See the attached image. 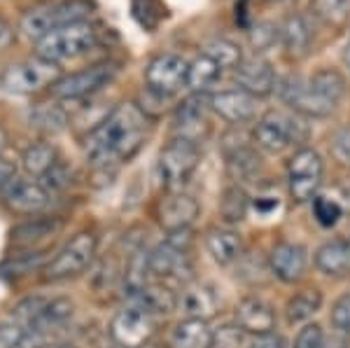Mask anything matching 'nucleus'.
I'll list each match as a JSON object with an SVG mask.
<instances>
[{"mask_svg":"<svg viewBox=\"0 0 350 348\" xmlns=\"http://www.w3.org/2000/svg\"><path fill=\"white\" fill-rule=\"evenodd\" d=\"M56 166V148L49 143H38L24 152V168L31 176H44Z\"/></svg>","mask_w":350,"mask_h":348,"instance_id":"7c9ffc66","label":"nucleus"},{"mask_svg":"<svg viewBox=\"0 0 350 348\" xmlns=\"http://www.w3.org/2000/svg\"><path fill=\"white\" fill-rule=\"evenodd\" d=\"M332 325L343 334H350V293L338 297L332 306Z\"/></svg>","mask_w":350,"mask_h":348,"instance_id":"a19ab883","label":"nucleus"},{"mask_svg":"<svg viewBox=\"0 0 350 348\" xmlns=\"http://www.w3.org/2000/svg\"><path fill=\"white\" fill-rule=\"evenodd\" d=\"M332 155L336 157V161L350 166V124H343L332 136Z\"/></svg>","mask_w":350,"mask_h":348,"instance_id":"79ce46f5","label":"nucleus"},{"mask_svg":"<svg viewBox=\"0 0 350 348\" xmlns=\"http://www.w3.org/2000/svg\"><path fill=\"white\" fill-rule=\"evenodd\" d=\"M280 98H283L285 105H290L297 115H304V117H327L336 108V103L320 96V94L310 87V82L301 80V77H287V80L280 84Z\"/></svg>","mask_w":350,"mask_h":348,"instance_id":"f8f14e48","label":"nucleus"},{"mask_svg":"<svg viewBox=\"0 0 350 348\" xmlns=\"http://www.w3.org/2000/svg\"><path fill=\"white\" fill-rule=\"evenodd\" d=\"M40 348H75V346H72V344H44Z\"/></svg>","mask_w":350,"mask_h":348,"instance_id":"3c124183","label":"nucleus"},{"mask_svg":"<svg viewBox=\"0 0 350 348\" xmlns=\"http://www.w3.org/2000/svg\"><path fill=\"white\" fill-rule=\"evenodd\" d=\"M255 3H273V0H255Z\"/></svg>","mask_w":350,"mask_h":348,"instance_id":"5fc2aeb1","label":"nucleus"},{"mask_svg":"<svg viewBox=\"0 0 350 348\" xmlns=\"http://www.w3.org/2000/svg\"><path fill=\"white\" fill-rule=\"evenodd\" d=\"M59 80H61L59 66L36 56V59L8 66L3 70V75H0V87L10 94L26 96V94H36L44 87H54Z\"/></svg>","mask_w":350,"mask_h":348,"instance_id":"20e7f679","label":"nucleus"},{"mask_svg":"<svg viewBox=\"0 0 350 348\" xmlns=\"http://www.w3.org/2000/svg\"><path fill=\"white\" fill-rule=\"evenodd\" d=\"M315 267L332 278L350 276V241L334 239L320 245L315 252Z\"/></svg>","mask_w":350,"mask_h":348,"instance_id":"412c9836","label":"nucleus"},{"mask_svg":"<svg viewBox=\"0 0 350 348\" xmlns=\"http://www.w3.org/2000/svg\"><path fill=\"white\" fill-rule=\"evenodd\" d=\"M42 178H44V185H47V187H52V189H64V187H68V183H70L68 168L64 164H59V161H56V166L49 168Z\"/></svg>","mask_w":350,"mask_h":348,"instance_id":"c03bdc74","label":"nucleus"},{"mask_svg":"<svg viewBox=\"0 0 350 348\" xmlns=\"http://www.w3.org/2000/svg\"><path fill=\"white\" fill-rule=\"evenodd\" d=\"M98 40V31L89 21H75V24L61 26L56 31L47 33L42 40H38L36 56L49 61V64H64V61L77 59L94 49Z\"/></svg>","mask_w":350,"mask_h":348,"instance_id":"f03ea898","label":"nucleus"},{"mask_svg":"<svg viewBox=\"0 0 350 348\" xmlns=\"http://www.w3.org/2000/svg\"><path fill=\"white\" fill-rule=\"evenodd\" d=\"M157 330V313L143 304L122 308L110 323V334L122 348H140L148 344Z\"/></svg>","mask_w":350,"mask_h":348,"instance_id":"0eeeda50","label":"nucleus"},{"mask_svg":"<svg viewBox=\"0 0 350 348\" xmlns=\"http://www.w3.org/2000/svg\"><path fill=\"white\" fill-rule=\"evenodd\" d=\"M148 273L159 278L161 283H183L187 285L191 276V265L185 250L173 248L171 243H163L148 255Z\"/></svg>","mask_w":350,"mask_h":348,"instance_id":"ddd939ff","label":"nucleus"},{"mask_svg":"<svg viewBox=\"0 0 350 348\" xmlns=\"http://www.w3.org/2000/svg\"><path fill=\"white\" fill-rule=\"evenodd\" d=\"M208 103H211V101H208ZM208 103H206V98H203V94H194V96H189L178 108V120H175V124L183 131V138L194 140V133L191 131H201V126L206 124Z\"/></svg>","mask_w":350,"mask_h":348,"instance_id":"393cba45","label":"nucleus"},{"mask_svg":"<svg viewBox=\"0 0 350 348\" xmlns=\"http://www.w3.org/2000/svg\"><path fill=\"white\" fill-rule=\"evenodd\" d=\"M211 108L231 124H243L255 117L257 98L243 89H229V92H219L211 98Z\"/></svg>","mask_w":350,"mask_h":348,"instance_id":"f3484780","label":"nucleus"},{"mask_svg":"<svg viewBox=\"0 0 350 348\" xmlns=\"http://www.w3.org/2000/svg\"><path fill=\"white\" fill-rule=\"evenodd\" d=\"M148 131V115L135 103L117 105L87 136V159L96 166H108L133 157Z\"/></svg>","mask_w":350,"mask_h":348,"instance_id":"f257e3e1","label":"nucleus"},{"mask_svg":"<svg viewBox=\"0 0 350 348\" xmlns=\"http://www.w3.org/2000/svg\"><path fill=\"white\" fill-rule=\"evenodd\" d=\"M219 77H222V68H219V66L208 54H201L189 64L187 87L194 94H203L206 89H211Z\"/></svg>","mask_w":350,"mask_h":348,"instance_id":"a878e982","label":"nucleus"},{"mask_svg":"<svg viewBox=\"0 0 350 348\" xmlns=\"http://www.w3.org/2000/svg\"><path fill=\"white\" fill-rule=\"evenodd\" d=\"M247 209H250V199L241 187L224 189L222 201H219V215L227 224H239L245 220Z\"/></svg>","mask_w":350,"mask_h":348,"instance_id":"c756f323","label":"nucleus"},{"mask_svg":"<svg viewBox=\"0 0 350 348\" xmlns=\"http://www.w3.org/2000/svg\"><path fill=\"white\" fill-rule=\"evenodd\" d=\"M117 75V66L115 64H96L92 68H84L80 72H72V75L61 77L59 82L52 87L56 98L64 101H77L84 96H92L98 89H103L105 84L112 82V77Z\"/></svg>","mask_w":350,"mask_h":348,"instance_id":"9b49d317","label":"nucleus"},{"mask_svg":"<svg viewBox=\"0 0 350 348\" xmlns=\"http://www.w3.org/2000/svg\"><path fill=\"white\" fill-rule=\"evenodd\" d=\"M189 64L178 54H159L145 68V82L152 94L159 98L173 96L187 84Z\"/></svg>","mask_w":350,"mask_h":348,"instance_id":"9d476101","label":"nucleus"},{"mask_svg":"<svg viewBox=\"0 0 350 348\" xmlns=\"http://www.w3.org/2000/svg\"><path fill=\"white\" fill-rule=\"evenodd\" d=\"M49 192L38 183L16 180L5 192V206L12 213H21V215H33L47 209Z\"/></svg>","mask_w":350,"mask_h":348,"instance_id":"a211bd4d","label":"nucleus"},{"mask_svg":"<svg viewBox=\"0 0 350 348\" xmlns=\"http://www.w3.org/2000/svg\"><path fill=\"white\" fill-rule=\"evenodd\" d=\"M31 126L47 133H56L66 126V115L54 105H40V108L31 112Z\"/></svg>","mask_w":350,"mask_h":348,"instance_id":"72a5a7b5","label":"nucleus"},{"mask_svg":"<svg viewBox=\"0 0 350 348\" xmlns=\"http://www.w3.org/2000/svg\"><path fill=\"white\" fill-rule=\"evenodd\" d=\"M44 255H47L44 250H36V252H28V255H19V257H14V260H10L8 265H3V271H12V276H14V273H16V276H24V273H28L31 269L42 265Z\"/></svg>","mask_w":350,"mask_h":348,"instance_id":"4c0bfd02","label":"nucleus"},{"mask_svg":"<svg viewBox=\"0 0 350 348\" xmlns=\"http://www.w3.org/2000/svg\"><path fill=\"white\" fill-rule=\"evenodd\" d=\"M295 348H325V332L318 323H308L297 334Z\"/></svg>","mask_w":350,"mask_h":348,"instance_id":"ea45409f","label":"nucleus"},{"mask_svg":"<svg viewBox=\"0 0 350 348\" xmlns=\"http://www.w3.org/2000/svg\"><path fill=\"white\" fill-rule=\"evenodd\" d=\"M14 42V31L5 19H0V49H8Z\"/></svg>","mask_w":350,"mask_h":348,"instance_id":"de8ad7c7","label":"nucleus"},{"mask_svg":"<svg viewBox=\"0 0 350 348\" xmlns=\"http://www.w3.org/2000/svg\"><path fill=\"white\" fill-rule=\"evenodd\" d=\"M26 334L28 330L16 323L14 318L0 323V348H21L26 341Z\"/></svg>","mask_w":350,"mask_h":348,"instance_id":"e433bc0d","label":"nucleus"},{"mask_svg":"<svg viewBox=\"0 0 350 348\" xmlns=\"http://www.w3.org/2000/svg\"><path fill=\"white\" fill-rule=\"evenodd\" d=\"M3 148H5V131L0 129V150H3Z\"/></svg>","mask_w":350,"mask_h":348,"instance_id":"864d4df0","label":"nucleus"},{"mask_svg":"<svg viewBox=\"0 0 350 348\" xmlns=\"http://www.w3.org/2000/svg\"><path fill=\"white\" fill-rule=\"evenodd\" d=\"M173 348H211L213 330L208 327V321L199 318H185L183 323L175 325L171 334Z\"/></svg>","mask_w":350,"mask_h":348,"instance_id":"5701e85b","label":"nucleus"},{"mask_svg":"<svg viewBox=\"0 0 350 348\" xmlns=\"http://www.w3.org/2000/svg\"><path fill=\"white\" fill-rule=\"evenodd\" d=\"M241 344H243V330L239 325H236V327L224 325L219 332H213L211 348H241Z\"/></svg>","mask_w":350,"mask_h":348,"instance_id":"37998d69","label":"nucleus"},{"mask_svg":"<svg viewBox=\"0 0 350 348\" xmlns=\"http://www.w3.org/2000/svg\"><path fill=\"white\" fill-rule=\"evenodd\" d=\"M61 229L59 220H33L12 229V241L16 245H36L40 241L54 237Z\"/></svg>","mask_w":350,"mask_h":348,"instance_id":"cd10ccee","label":"nucleus"},{"mask_svg":"<svg viewBox=\"0 0 350 348\" xmlns=\"http://www.w3.org/2000/svg\"><path fill=\"white\" fill-rule=\"evenodd\" d=\"M275 40H280V33L273 24H257L255 28H250V42L255 52H264L271 44H275Z\"/></svg>","mask_w":350,"mask_h":348,"instance_id":"58836bf2","label":"nucleus"},{"mask_svg":"<svg viewBox=\"0 0 350 348\" xmlns=\"http://www.w3.org/2000/svg\"><path fill=\"white\" fill-rule=\"evenodd\" d=\"M271 271L283 283H297L304 278L308 265V252L299 243H278L271 250Z\"/></svg>","mask_w":350,"mask_h":348,"instance_id":"2eb2a0df","label":"nucleus"},{"mask_svg":"<svg viewBox=\"0 0 350 348\" xmlns=\"http://www.w3.org/2000/svg\"><path fill=\"white\" fill-rule=\"evenodd\" d=\"M255 209H257L259 213H264V215H267V213L278 209V201H275V199H269V196H264V199H257V201H255Z\"/></svg>","mask_w":350,"mask_h":348,"instance_id":"09e8293b","label":"nucleus"},{"mask_svg":"<svg viewBox=\"0 0 350 348\" xmlns=\"http://www.w3.org/2000/svg\"><path fill=\"white\" fill-rule=\"evenodd\" d=\"M14 173H16V168H14L12 161H8V159H3V157H0V189H3L5 185L12 183Z\"/></svg>","mask_w":350,"mask_h":348,"instance_id":"49530a36","label":"nucleus"},{"mask_svg":"<svg viewBox=\"0 0 350 348\" xmlns=\"http://www.w3.org/2000/svg\"><path fill=\"white\" fill-rule=\"evenodd\" d=\"M308 8L325 26H343L348 19L350 3L348 0H310Z\"/></svg>","mask_w":350,"mask_h":348,"instance_id":"2f4dec72","label":"nucleus"},{"mask_svg":"<svg viewBox=\"0 0 350 348\" xmlns=\"http://www.w3.org/2000/svg\"><path fill=\"white\" fill-rule=\"evenodd\" d=\"M199 159H201V150H199V145H196V140H189L183 136L171 140L159 157L161 185L166 189H171V192L183 187L191 178V173L196 171Z\"/></svg>","mask_w":350,"mask_h":348,"instance_id":"423d86ee","label":"nucleus"},{"mask_svg":"<svg viewBox=\"0 0 350 348\" xmlns=\"http://www.w3.org/2000/svg\"><path fill=\"white\" fill-rule=\"evenodd\" d=\"M323 157L313 148L297 150L290 164H287V180H290L292 199L299 201V204L315 199V192H318L320 183H323Z\"/></svg>","mask_w":350,"mask_h":348,"instance_id":"6e6552de","label":"nucleus"},{"mask_svg":"<svg viewBox=\"0 0 350 348\" xmlns=\"http://www.w3.org/2000/svg\"><path fill=\"white\" fill-rule=\"evenodd\" d=\"M341 196L346 199V204H348V209H350V183H348V185H343V187H341Z\"/></svg>","mask_w":350,"mask_h":348,"instance_id":"8fccbe9b","label":"nucleus"},{"mask_svg":"<svg viewBox=\"0 0 350 348\" xmlns=\"http://www.w3.org/2000/svg\"><path fill=\"white\" fill-rule=\"evenodd\" d=\"M92 5L87 0H54V3H44L40 8H33L21 16V31L31 40H42L47 33L56 31L61 26L84 21L89 14Z\"/></svg>","mask_w":350,"mask_h":348,"instance_id":"7ed1b4c3","label":"nucleus"},{"mask_svg":"<svg viewBox=\"0 0 350 348\" xmlns=\"http://www.w3.org/2000/svg\"><path fill=\"white\" fill-rule=\"evenodd\" d=\"M308 136V129L299 117L285 115V112L271 110L255 126V143L267 152H283L290 145L304 143Z\"/></svg>","mask_w":350,"mask_h":348,"instance_id":"39448f33","label":"nucleus"},{"mask_svg":"<svg viewBox=\"0 0 350 348\" xmlns=\"http://www.w3.org/2000/svg\"><path fill=\"white\" fill-rule=\"evenodd\" d=\"M308 82L320 96H325L327 101H332V103H338L343 94H346V80H343L341 72L334 68H323V70L313 72V77H310Z\"/></svg>","mask_w":350,"mask_h":348,"instance_id":"c85d7f7f","label":"nucleus"},{"mask_svg":"<svg viewBox=\"0 0 350 348\" xmlns=\"http://www.w3.org/2000/svg\"><path fill=\"white\" fill-rule=\"evenodd\" d=\"M217 295L213 288L201 283H187L183 285V293L178 295V306L187 318H199V321H208L217 313Z\"/></svg>","mask_w":350,"mask_h":348,"instance_id":"aec40b11","label":"nucleus"},{"mask_svg":"<svg viewBox=\"0 0 350 348\" xmlns=\"http://www.w3.org/2000/svg\"><path fill=\"white\" fill-rule=\"evenodd\" d=\"M280 42L290 59H304L310 49V28L306 19L299 14H292L285 19L283 28H280Z\"/></svg>","mask_w":350,"mask_h":348,"instance_id":"4be33fe9","label":"nucleus"},{"mask_svg":"<svg viewBox=\"0 0 350 348\" xmlns=\"http://www.w3.org/2000/svg\"><path fill=\"white\" fill-rule=\"evenodd\" d=\"M236 84L247 92L250 96H269L275 89V70L262 56H252V59H243L241 66L234 70Z\"/></svg>","mask_w":350,"mask_h":348,"instance_id":"4468645a","label":"nucleus"},{"mask_svg":"<svg viewBox=\"0 0 350 348\" xmlns=\"http://www.w3.org/2000/svg\"><path fill=\"white\" fill-rule=\"evenodd\" d=\"M259 159L250 150H236L234 155L229 157V171L239 178H250L252 173L257 171Z\"/></svg>","mask_w":350,"mask_h":348,"instance_id":"c9c22d12","label":"nucleus"},{"mask_svg":"<svg viewBox=\"0 0 350 348\" xmlns=\"http://www.w3.org/2000/svg\"><path fill=\"white\" fill-rule=\"evenodd\" d=\"M343 64H346L348 68H350V44H348L346 49H343Z\"/></svg>","mask_w":350,"mask_h":348,"instance_id":"603ef678","label":"nucleus"},{"mask_svg":"<svg viewBox=\"0 0 350 348\" xmlns=\"http://www.w3.org/2000/svg\"><path fill=\"white\" fill-rule=\"evenodd\" d=\"M236 325L243 332L250 334H269L275 327V313L267 302L257 299V297H245L236 306Z\"/></svg>","mask_w":350,"mask_h":348,"instance_id":"6ab92c4d","label":"nucleus"},{"mask_svg":"<svg viewBox=\"0 0 350 348\" xmlns=\"http://www.w3.org/2000/svg\"><path fill=\"white\" fill-rule=\"evenodd\" d=\"M206 54L219 66L222 70H236L243 61V52L236 42L229 40H213L206 47Z\"/></svg>","mask_w":350,"mask_h":348,"instance_id":"473e14b6","label":"nucleus"},{"mask_svg":"<svg viewBox=\"0 0 350 348\" xmlns=\"http://www.w3.org/2000/svg\"><path fill=\"white\" fill-rule=\"evenodd\" d=\"M159 222L168 232H178V229H189V224L199 217V204L194 196L173 192L159 204Z\"/></svg>","mask_w":350,"mask_h":348,"instance_id":"dca6fc26","label":"nucleus"},{"mask_svg":"<svg viewBox=\"0 0 350 348\" xmlns=\"http://www.w3.org/2000/svg\"><path fill=\"white\" fill-rule=\"evenodd\" d=\"M313 215L323 227H334L341 217V206L334 199H327V196H315L313 199Z\"/></svg>","mask_w":350,"mask_h":348,"instance_id":"f704fd0d","label":"nucleus"},{"mask_svg":"<svg viewBox=\"0 0 350 348\" xmlns=\"http://www.w3.org/2000/svg\"><path fill=\"white\" fill-rule=\"evenodd\" d=\"M320 306H323V295H320V290H301V293L292 295L290 299H287V306H285L287 321L306 323L320 311Z\"/></svg>","mask_w":350,"mask_h":348,"instance_id":"bb28decb","label":"nucleus"},{"mask_svg":"<svg viewBox=\"0 0 350 348\" xmlns=\"http://www.w3.org/2000/svg\"><path fill=\"white\" fill-rule=\"evenodd\" d=\"M96 255V237L92 232H80L75 234L64 248L59 250V255L44 267V278L47 280H64L70 276H77L84 269L92 265Z\"/></svg>","mask_w":350,"mask_h":348,"instance_id":"1a4fd4ad","label":"nucleus"},{"mask_svg":"<svg viewBox=\"0 0 350 348\" xmlns=\"http://www.w3.org/2000/svg\"><path fill=\"white\" fill-rule=\"evenodd\" d=\"M247 348H287V344L280 334L269 332V334H257L255 339L247 344Z\"/></svg>","mask_w":350,"mask_h":348,"instance_id":"a18cd8bd","label":"nucleus"},{"mask_svg":"<svg viewBox=\"0 0 350 348\" xmlns=\"http://www.w3.org/2000/svg\"><path fill=\"white\" fill-rule=\"evenodd\" d=\"M206 248L217 265H231L241 257L243 241L231 229H211L206 237Z\"/></svg>","mask_w":350,"mask_h":348,"instance_id":"b1692460","label":"nucleus"}]
</instances>
